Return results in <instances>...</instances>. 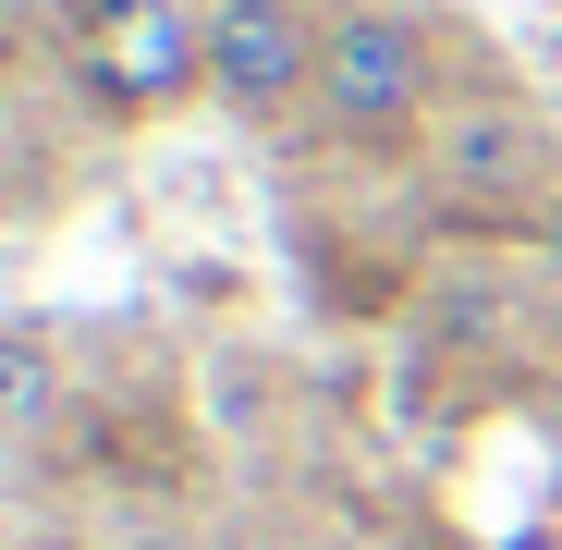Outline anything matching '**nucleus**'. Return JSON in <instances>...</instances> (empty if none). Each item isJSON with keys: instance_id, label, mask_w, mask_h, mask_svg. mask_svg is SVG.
I'll return each instance as SVG.
<instances>
[{"instance_id": "f257e3e1", "label": "nucleus", "mask_w": 562, "mask_h": 550, "mask_svg": "<svg viewBox=\"0 0 562 550\" xmlns=\"http://www.w3.org/2000/svg\"><path fill=\"white\" fill-rule=\"evenodd\" d=\"M61 74L86 123H171L183 99H209V0H74L61 13Z\"/></svg>"}, {"instance_id": "f03ea898", "label": "nucleus", "mask_w": 562, "mask_h": 550, "mask_svg": "<svg viewBox=\"0 0 562 550\" xmlns=\"http://www.w3.org/2000/svg\"><path fill=\"white\" fill-rule=\"evenodd\" d=\"M318 123L342 147H416L440 123V37L404 0H342L318 37Z\"/></svg>"}, {"instance_id": "7ed1b4c3", "label": "nucleus", "mask_w": 562, "mask_h": 550, "mask_svg": "<svg viewBox=\"0 0 562 550\" xmlns=\"http://www.w3.org/2000/svg\"><path fill=\"white\" fill-rule=\"evenodd\" d=\"M318 37L330 13H306V0H209V99L233 123L318 111Z\"/></svg>"}, {"instance_id": "20e7f679", "label": "nucleus", "mask_w": 562, "mask_h": 550, "mask_svg": "<svg viewBox=\"0 0 562 550\" xmlns=\"http://www.w3.org/2000/svg\"><path fill=\"white\" fill-rule=\"evenodd\" d=\"M464 197H526V221H538V197H550V171H538V123H514V111H464L452 123V159H440Z\"/></svg>"}, {"instance_id": "39448f33", "label": "nucleus", "mask_w": 562, "mask_h": 550, "mask_svg": "<svg viewBox=\"0 0 562 550\" xmlns=\"http://www.w3.org/2000/svg\"><path fill=\"white\" fill-rule=\"evenodd\" d=\"M526 245L550 257V282H562V171H550V197H538V221H526Z\"/></svg>"}, {"instance_id": "423d86ee", "label": "nucleus", "mask_w": 562, "mask_h": 550, "mask_svg": "<svg viewBox=\"0 0 562 550\" xmlns=\"http://www.w3.org/2000/svg\"><path fill=\"white\" fill-rule=\"evenodd\" d=\"M37 392H49V367L37 355H0V404H37Z\"/></svg>"}, {"instance_id": "0eeeda50", "label": "nucleus", "mask_w": 562, "mask_h": 550, "mask_svg": "<svg viewBox=\"0 0 562 550\" xmlns=\"http://www.w3.org/2000/svg\"><path fill=\"white\" fill-rule=\"evenodd\" d=\"M0 37H13V0H0Z\"/></svg>"}]
</instances>
